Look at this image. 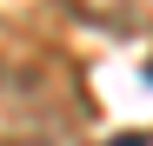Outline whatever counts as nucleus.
I'll return each instance as SVG.
<instances>
[{"mask_svg":"<svg viewBox=\"0 0 153 146\" xmlns=\"http://www.w3.org/2000/svg\"><path fill=\"white\" fill-rule=\"evenodd\" d=\"M67 7L113 33H153V0H67Z\"/></svg>","mask_w":153,"mask_h":146,"instance_id":"obj_1","label":"nucleus"},{"mask_svg":"<svg viewBox=\"0 0 153 146\" xmlns=\"http://www.w3.org/2000/svg\"><path fill=\"white\" fill-rule=\"evenodd\" d=\"M113 146H146V133H126V139H113Z\"/></svg>","mask_w":153,"mask_h":146,"instance_id":"obj_2","label":"nucleus"},{"mask_svg":"<svg viewBox=\"0 0 153 146\" xmlns=\"http://www.w3.org/2000/svg\"><path fill=\"white\" fill-rule=\"evenodd\" d=\"M146 86H153V66H146Z\"/></svg>","mask_w":153,"mask_h":146,"instance_id":"obj_3","label":"nucleus"}]
</instances>
